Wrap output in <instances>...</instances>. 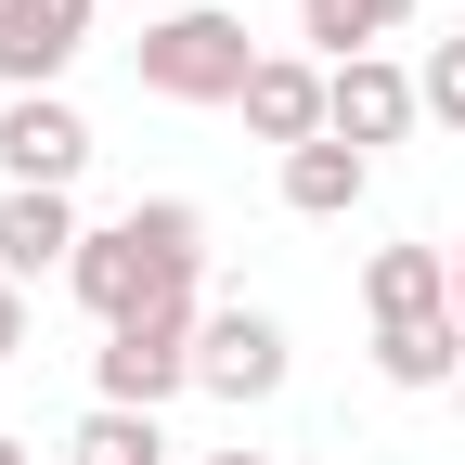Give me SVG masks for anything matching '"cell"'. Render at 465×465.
Returning a JSON list of instances; mask_svg holds the SVG:
<instances>
[{"label":"cell","mask_w":465,"mask_h":465,"mask_svg":"<svg viewBox=\"0 0 465 465\" xmlns=\"http://www.w3.org/2000/svg\"><path fill=\"white\" fill-rule=\"evenodd\" d=\"M452 323H465V246H452Z\"/></svg>","instance_id":"ac0fdd59"},{"label":"cell","mask_w":465,"mask_h":465,"mask_svg":"<svg viewBox=\"0 0 465 465\" xmlns=\"http://www.w3.org/2000/svg\"><path fill=\"white\" fill-rule=\"evenodd\" d=\"M14 349H26V284L0 272V362H14Z\"/></svg>","instance_id":"2e32d148"},{"label":"cell","mask_w":465,"mask_h":465,"mask_svg":"<svg viewBox=\"0 0 465 465\" xmlns=\"http://www.w3.org/2000/svg\"><path fill=\"white\" fill-rule=\"evenodd\" d=\"M336 78V143H401V130H414V116H427V91H414V65H388V52H362V65H323Z\"/></svg>","instance_id":"ba28073f"},{"label":"cell","mask_w":465,"mask_h":465,"mask_svg":"<svg viewBox=\"0 0 465 465\" xmlns=\"http://www.w3.org/2000/svg\"><path fill=\"white\" fill-rule=\"evenodd\" d=\"M414 91H427V116L440 130H465V39H440L427 65H414Z\"/></svg>","instance_id":"9a60e30c"},{"label":"cell","mask_w":465,"mask_h":465,"mask_svg":"<svg viewBox=\"0 0 465 465\" xmlns=\"http://www.w3.org/2000/svg\"><path fill=\"white\" fill-rule=\"evenodd\" d=\"M375 375L388 388H452L465 375V323H375Z\"/></svg>","instance_id":"4fadbf2b"},{"label":"cell","mask_w":465,"mask_h":465,"mask_svg":"<svg viewBox=\"0 0 465 465\" xmlns=\"http://www.w3.org/2000/svg\"><path fill=\"white\" fill-rule=\"evenodd\" d=\"M0 465H39V452H26V440H0Z\"/></svg>","instance_id":"d6986e66"},{"label":"cell","mask_w":465,"mask_h":465,"mask_svg":"<svg viewBox=\"0 0 465 465\" xmlns=\"http://www.w3.org/2000/svg\"><path fill=\"white\" fill-rule=\"evenodd\" d=\"M246 130H259L272 155L323 143V130H336V78L311 65V52H259V78H246Z\"/></svg>","instance_id":"52a82bcc"},{"label":"cell","mask_w":465,"mask_h":465,"mask_svg":"<svg viewBox=\"0 0 465 465\" xmlns=\"http://www.w3.org/2000/svg\"><path fill=\"white\" fill-rule=\"evenodd\" d=\"M194 336H207V311H194V298H168V311H143V323H116V336L91 349V401L168 414V401L194 388Z\"/></svg>","instance_id":"3957f363"},{"label":"cell","mask_w":465,"mask_h":465,"mask_svg":"<svg viewBox=\"0 0 465 465\" xmlns=\"http://www.w3.org/2000/svg\"><path fill=\"white\" fill-rule=\"evenodd\" d=\"M0 168H14V194H65L91 168V116L65 91H14L0 104Z\"/></svg>","instance_id":"277c9868"},{"label":"cell","mask_w":465,"mask_h":465,"mask_svg":"<svg viewBox=\"0 0 465 465\" xmlns=\"http://www.w3.org/2000/svg\"><path fill=\"white\" fill-rule=\"evenodd\" d=\"M65 452H78V465H155V452H168V427H155V414H130V401H91V414L65 427Z\"/></svg>","instance_id":"5bb4252c"},{"label":"cell","mask_w":465,"mask_h":465,"mask_svg":"<svg viewBox=\"0 0 465 465\" xmlns=\"http://www.w3.org/2000/svg\"><path fill=\"white\" fill-rule=\"evenodd\" d=\"M78 246H91V232H78V207L65 194H0V272H78Z\"/></svg>","instance_id":"30bf717a"},{"label":"cell","mask_w":465,"mask_h":465,"mask_svg":"<svg viewBox=\"0 0 465 465\" xmlns=\"http://www.w3.org/2000/svg\"><path fill=\"white\" fill-rule=\"evenodd\" d=\"M362 311L375 323H452V246H375L362 259Z\"/></svg>","instance_id":"9c48e42d"},{"label":"cell","mask_w":465,"mask_h":465,"mask_svg":"<svg viewBox=\"0 0 465 465\" xmlns=\"http://www.w3.org/2000/svg\"><path fill=\"white\" fill-rule=\"evenodd\" d=\"M452 414H465V375H452Z\"/></svg>","instance_id":"44dd1931"},{"label":"cell","mask_w":465,"mask_h":465,"mask_svg":"<svg viewBox=\"0 0 465 465\" xmlns=\"http://www.w3.org/2000/svg\"><path fill=\"white\" fill-rule=\"evenodd\" d=\"M194 272H207V207L194 194H143V207H116L91 246H78V311L116 336V323H143L168 298H194Z\"/></svg>","instance_id":"6da1fadb"},{"label":"cell","mask_w":465,"mask_h":465,"mask_svg":"<svg viewBox=\"0 0 465 465\" xmlns=\"http://www.w3.org/2000/svg\"><path fill=\"white\" fill-rule=\"evenodd\" d=\"M91 14H104V0H0V104L65 78L91 52Z\"/></svg>","instance_id":"8992f818"},{"label":"cell","mask_w":465,"mask_h":465,"mask_svg":"<svg viewBox=\"0 0 465 465\" xmlns=\"http://www.w3.org/2000/svg\"><path fill=\"white\" fill-rule=\"evenodd\" d=\"M207 465H272V452H207Z\"/></svg>","instance_id":"ffe728a7"},{"label":"cell","mask_w":465,"mask_h":465,"mask_svg":"<svg viewBox=\"0 0 465 465\" xmlns=\"http://www.w3.org/2000/svg\"><path fill=\"white\" fill-rule=\"evenodd\" d=\"M130 78L155 91V104H246V78H259V39H246V14H155L143 39H130Z\"/></svg>","instance_id":"7a4b0ae2"},{"label":"cell","mask_w":465,"mask_h":465,"mask_svg":"<svg viewBox=\"0 0 465 465\" xmlns=\"http://www.w3.org/2000/svg\"><path fill=\"white\" fill-rule=\"evenodd\" d=\"M155 14H207V0H143V26H155Z\"/></svg>","instance_id":"e0dca14e"},{"label":"cell","mask_w":465,"mask_h":465,"mask_svg":"<svg viewBox=\"0 0 465 465\" xmlns=\"http://www.w3.org/2000/svg\"><path fill=\"white\" fill-rule=\"evenodd\" d=\"M375 194V155L362 143H298V155H284V207H298V220H349V207H362Z\"/></svg>","instance_id":"8fae6325"},{"label":"cell","mask_w":465,"mask_h":465,"mask_svg":"<svg viewBox=\"0 0 465 465\" xmlns=\"http://www.w3.org/2000/svg\"><path fill=\"white\" fill-rule=\"evenodd\" d=\"M284 375H298V349H284L272 311H207V336H194V388H207V401L246 414V401H272Z\"/></svg>","instance_id":"5b68a950"},{"label":"cell","mask_w":465,"mask_h":465,"mask_svg":"<svg viewBox=\"0 0 465 465\" xmlns=\"http://www.w3.org/2000/svg\"><path fill=\"white\" fill-rule=\"evenodd\" d=\"M414 26V0H298V39H311V65H362L375 39Z\"/></svg>","instance_id":"7c38bea8"}]
</instances>
